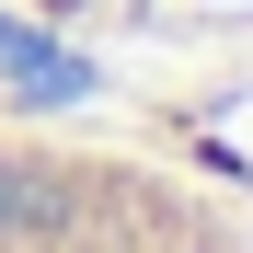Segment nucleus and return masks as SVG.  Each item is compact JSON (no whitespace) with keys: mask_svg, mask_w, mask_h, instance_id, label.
Returning <instances> with one entry per match:
<instances>
[{"mask_svg":"<svg viewBox=\"0 0 253 253\" xmlns=\"http://www.w3.org/2000/svg\"><path fill=\"white\" fill-rule=\"evenodd\" d=\"M0 253H253V230L138 138L0 115Z\"/></svg>","mask_w":253,"mask_h":253,"instance_id":"f257e3e1","label":"nucleus"}]
</instances>
